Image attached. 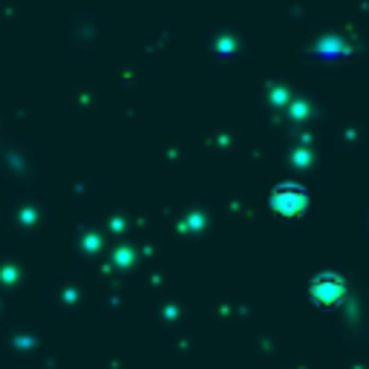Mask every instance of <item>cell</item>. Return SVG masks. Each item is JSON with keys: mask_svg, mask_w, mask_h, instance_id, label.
Returning <instances> with one entry per match:
<instances>
[{"mask_svg": "<svg viewBox=\"0 0 369 369\" xmlns=\"http://www.w3.org/2000/svg\"><path fill=\"white\" fill-rule=\"evenodd\" d=\"M271 211H275L277 216H285V220H297V216H303L306 208H309V194L303 185H277L275 190H271Z\"/></svg>", "mask_w": 369, "mask_h": 369, "instance_id": "cell-1", "label": "cell"}, {"mask_svg": "<svg viewBox=\"0 0 369 369\" xmlns=\"http://www.w3.org/2000/svg\"><path fill=\"white\" fill-rule=\"evenodd\" d=\"M309 297H311L314 306H320V309H335V306L344 303V297H346V283L340 280L338 275H332V271H326V275H318V277L311 280Z\"/></svg>", "mask_w": 369, "mask_h": 369, "instance_id": "cell-2", "label": "cell"}]
</instances>
